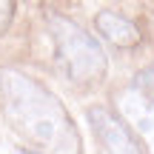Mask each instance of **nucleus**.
<instances>
[{
    "label": "nucleus",
    "mask_w": 154,
    "mask_h": 154,
    "mask_svg": "<svg viewBox=\"0 0 154 154\" xmlns=\"http://www.w3.org/2000/svg\"><path fill=\"white\" fill-rule=\"evenodd\" d=\"M3 117L40 154H83V137L54 91L20 69H0Z\"/></svg>",
    "instance_id": "nucleus-1"
},
{
    "label": "nucleus",
    "mask_w": 154,
    "mask_h": 154,
    "mask_svg": "<svg viewBox=\"0 0 154 154\" xmlns=\"http://www.w3.org/2000/svg\"><path fill=\"white\" fill-rule=\"evenodd\" d=\"M46 26H49L57 69L63 72V77L77 88L100 86L109 74V57L97 43V37H91L80 23L57 11L46 14Z\"/></svg>",
    "instance_id": "nucleus-2"
},
{
    "label": "nucleus",
    "mask_w": 154,
    "mask_h": 154,
    "mask_svg": "<svg viewBox=\"0 0 154 154\" xmlns=\"http://www.w3.org/2000/svg\"><path fill=\"white\" fill-rule=\"evenodd\" d=\"M88 126H91L94 137L100 140L106 154H146L143 143L137 140V134L128 128V123L120 117L117 109L109 106H91L86 111Z\"/></svg>",
    "instance_id": "nucleus-3"
},
{
    "label": "nucleus",
    "mask_w": 154,
    "mask_h": 154,
    "mask_svg": "<svg viewBox=\"0 0 154 154\" xmlns=\"http://www.w3.org/2000/svg\"><path fill=\"white\" fill-rule=\"evenodd\" d=\"M117 111L137 134L146 154H154V94L143 91L140 86L123 88L117 94Z\"/></svg>",
    "instance_id": "nucleus-4"
},
{
    "label": "nucleus",
    "mask_w": 154,
    "mask_h": 154,
    "mask_svg": "<svg viewBox=\"0 0 154 154\" xmlns=\"http://www.w3.org/2000/svg\"><path fill=\"white\" fill-rule=\"evenodd\" d=\"M94 26H97L100 37L109 40V43L117 46V49H134V46L143 40L137 23L128 20V17L120 14V11H111V9L97 11V14H94Z\"/></svg>",
    "instance_id": "nucleus-5"
},
{
    "label": "nucleus",
    "mask_w": 154,
    "mask_h": 154,
    "mask_svg": "<svg viewBox=\"0 0 154 154\" xmlns=\"http://www.w3.org/2000/svg\"><path fill=\"white\" fill-rule=\"evenodd\" d=\"M14 14H17V0H0V37L14 23Z\"/></svg>",
    "instance_id": "nucleus-6"
},
{
    "label": "nucleus",
    "mask_w": 154,
    "mask_h": 154,
    "mask_svg": "<svg viewBox=\"0 0 154 154\" xmlns=\"http://www.w3.org/2000/svg\"><path fill=\"white\" fill-rule=\"evenodd\" d=\"M14 154H40V151H29V149H17Z\"/></svg>",
    "instance_id": "nucleus-7"
}]
</instances>
